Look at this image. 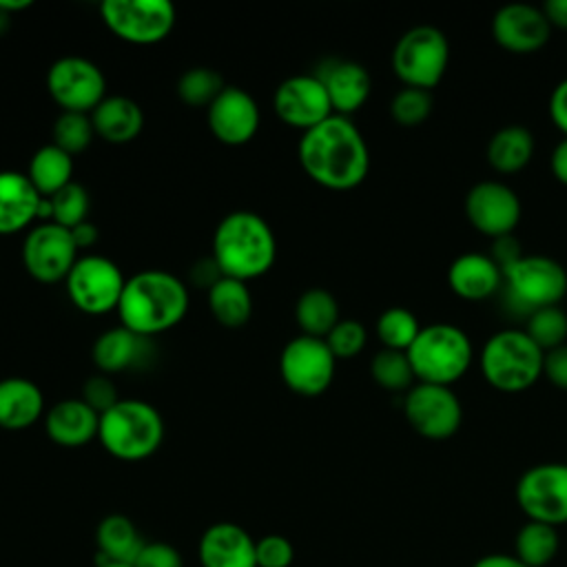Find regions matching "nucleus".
Returning a JSON list of instances; mask_svg holds the SVG:
<instances>
[{"label":"nucleus","instance_id":"1","mask_svg":"<svg viewBox=\"0 0 567 567\" xmlns=\"http://www.w3.org/2000/svg\"><path fill=\"white\" fill-rule=\"evenodd\" d=\"M297 155L303 173L330 190L359 186L370 168V151L361 131L350 117L337 113L301 133Z\"/></svg>","mask_w":567,"mask_h":567},{"label":"nucleus","instance_id":"2","mask_svg":"<svg viewBox=\"0 0 567 567\" xmlns=\"http://www.w3.org/2000/svg\"><path fill=\"white\" fill-rule=\"evenodd\" d=\"M115 312L120 326L151 339L175 328L186 317L188 288L168 270H140L133 277H126Z\"/></svg>","mask_w":567,"mask_h":567},{"label":"nucleus","instance_id":"3","mask_svg":"<svg viewBox=\"0 0 567 567\" xmlns=\"http://www.w3.org/2000/svg\"><path fill=\"white\" fill-rule=\"evenodd\" d=\"M210 257L224 277L250 281L275 266L277 239L259 213L230 210L215 226Z\"/></svg>","mask_w":567,"mask_h":567},{"label":"nucleus","instance_id":"4","mask_svg":"<svg viewBox=\"0 0 567 567\" xmlns=\"http://www.w3.org/2000/svg\"><path fill=\"white\" fill-rule=\"evenodd\" d=\"M97 441L120 461H144L164 441V419L155 405L142 399H120L100 414Z\"/></svg>","mask_w":567,"mask_h":567},{"label":"nucleus","instance_id":"5","mask_svg":"<svg viewBox=\"0 0 567 567\" xmlns=\"http://www.w3.org/2000/svg\"><path fill=\"white\" fill-rule=\"evenodd\" d=\"M419 383L452 385L472 363V341L454 323H430L405 350Z\"/></svg>","mask_w":567,"mask_h":567},{"label":"nucleus","instance_id":"6","mask_svg":"<svg viewBox=\"0 0 567 567\" xmlns=\"http://www.w3.org/2000/svg\"><path fill=\"white\" fill-rule=\"evenodd\" d=\"M545 352L525 330L505 328L483 343L481 372L485 381L501 392H523L543 377Z\"/></svg>","mask_w":567,"mask_h":567},{"label":"nucleus","instance_id":"7","mask_svg":"<svg viewBox=\"0 0 567 567\" xmlns=\"http://www.w3.org/2000/svg\"><path fill=\"white\" fill-rule=\"evenodd\" d=\"M447 60L450 44L445 33L432 24H416L396 40L392 71L403 86L430 91L445 75Z\"/></svg>","mask_w":567,"mask_h":567},{"label":"nucleus","instance_id":"8","mask_svg":"<svg viewBox=\"0 0 567 567\" xmlns=\"http://www.w3.org/2000/svg\"><path fill=\"white\" fill-rule=\"evenodd\" d=\"M124 284L120 266L97 252H82L64 279L69 301L86 315L117 310Z\"/></svg>","mask_w":567,"mask_h":567},{"label":"nucleus","instance_id":"9","mask_svg":"<svg viewBox=\"0 0 567 567\" xmlns=\"http://www.w3.org/2000/svg\"><path fill=\"white\" fill-rule=\"evenodd\" d=\"M100 16L106 29L131 44H155L171 35L177 13L168 0H104Z\"/></svg>","mask_w":567,"mask_h":567},{"label":"nucleus","instance_id":"10","mask_svg":"<svg viewBox=\"0 0 567 567\" xmlns=\"http://www.w3.org/2000/svg\"><path fill=\"white\" fill-rule=\"evenodd\" d=\"M503 284L509 299L532 312L560 303L567 295V270L551 257L523 255L503 270Z\"/></svg>","mask_w":567,"mask_h":567},{"label":"nucleus","instance_id":"11","mask_svg":"<svg viewBox=\"0 0 567 567\" xmlns=\"http://www.w3.org/2000/svg\"><path fill=\"white\" fill-rule=\"evenodd\" d=\"M334 368L337 359L319 337H292L279 354V374L286 388L301 396L323 394L334 379Z\"/></svg>","mask_w":567,"mask_h":567},{"label":"nucleus","instance_id":"12","mask_svg":"<svg viewBox=\"0 0 567 567\" xmlns=\"http://www.w3.org/2000/svg\"><path fill=\"white\" fill-rule=\"evenodd\" d=\"M47 91L60 111L91 113L106 97V78L93 60L62 55L47 71Z\"/></svg>","mask_w":567,"mask_h":567},{"label":"nucleus","instance_id":"13","mask_svg":"<svg viewBox=\"0 0 567 567\" xmlns=\"http://www.w3.org/2000/svg\"><path fill=\"white\" fill-rule=\"evenodd\" d=\"M516 503L529 520L567 523V463H540L525 470L516 483Z\"/></svg>","mask_w":567,"mask_h":567},{"label":"nucleus","instance_id":"14","mask_svg":"<svg viewBox=\"0 0 567 567\" xmlns=\"http://www.w3.org/2000/svg\"><path fill=\"white\" fill-rule=\"evenodd\" d=\"M80 255L71 230L53 221L31 226L22 241V266L40 284L64 281Z\"/></svg>","mask_w":567,"mask_h":567},{"label":"nucleus","instance_id":"15","mask_svg":"<svg viewBox=\"0 0 567 567\" xmlns=\"http://www.w3.org/2000/svg\"><path fill=\"white\" fill-rule=\"evenodd\" d=\"M403 414L414 432L432 441H443L461 427L463 405L450 385L416 381L405 392Z\"/></svg>","mask_w":567,"mask_h":567},{"label":"nucleus","instance_id":"16","mask_svg":"<svg viewBox=\"0 0 567 567\" xmlns=\"http://www.w3.org/2000/svg\"><path fill=\"white\" fill-rule=\"evenodd\" d=\"M272 109L286 126L301 133L334 113L326 86L315 73H297L279 82L272 93Z\"/></svg>","mask_w":567,"mask_h":567},{"label":"nucleus","instance_id":"17","mask_svg":"<svg viewBox=\"0 0 567 567\" xmlns=\"http://www.w3.org/2000/svg\"><path fill=\"white\" fill-rule=\"evenodd\" d=\"M465 215L481 235L496 239L514 233L520 221V199L512 186L483 179L467 190Z\"/></svg>","mask_w":567,"mask_h":567},{"label":"nucleus","instance_id":"18","mask_svg":"<svg viewBox=\"0 0 567 567\" xmlns=\"http://www.w3.org/2000/svg\"><path fill=\"white\" fill-rule=\"evenodd\" d=\"M206 122L217 142L226 146H241L259 131L261 113L246 89L226 84V89L206 109Z\"/></svg>","mask_w":567,"mask_h":567},{"label":"nucleus","instance_id":"19","mask_svg":"<svg viewBox=\"0 0 567 567\" xmlns=\"http://www.w3.org/2000/svg\"><path fill=\"white\" fill-rule=\"evenodd\" d=\"M549 35L551 24L540 7L509 2L492 16V38L509 53H534L547 44Z\"/></svg>","mask_w":567,"mask_h":567},{"label":"nucleus","instance_id":"20","mask_svg":"<svg viewBox=\"0 0 567 567\" xmlns=\"http://www.w3.org/2000/svg\"><path fill=\"white\" fill-rule=\"evenodd\" d=\"M315 75L323 82L326 93L332 104V111L337 115L350 117L370 97L372 78H370L368 69L361 66L359 62L330 58V60L321 62V66L315 71Z\"/></svg>","mask_w":567,"mask_h":567},{"label":"nucleus","instance_id":"21","mask_svg":"<svg viewBox=\"0 0 567 567\" xmlns=\"http://www.w3.org/2000/svg\"><path fill=\"white\" fill-rule=\"evenodd\" d=\"M197 558L202 567H257L255 538L237 523H213L199 538Z\"/></svg>","mask_w":567,"mask_h":567},{"label":"nucleus","instance_id":"22","mask_svg":"<svg viewBox=\"0 0 567 567\" xmlns=\"http://www.w3.org/2000/svg\"><path fill=\"white\" fill-rule=\"evenodd\" d=\"M100 414L93 412L80 396L62 399L44 412L47 436L60 447H82L97 439Z\"/></svg>","mask_w":567,"mask_h":567},{"label":"nucleus","instance_id":"23","mask_svg":"<svg viewBox=\"0 0 567 567\" xmlns=\"http://www.w3.org/2000/svg\"><path fill=\"white\" fill-rule=\"evenodd\" d=\"M42 195L27 173L0 171V235H16L29 228L40 215Z\"/></svg>","mask_w":567,"mask_h":567},{"label":"nucleus","instance_id":"24","mask_svg":"<svg viewBox=\"0 0 567 567\" xmlns=\"http://www.w3.org/2000/svg\"><path fill=\"white\" fill-rule=\"evenodd\" d=\"M447 284L456 297L465 301H483L501 288L503 270L489 255L463 252L450 264Z\"/></svg>","mask_w":567,"mask_h":567},{"label":"nucleus","instance_id":"25","mask_svg":"<svg viewBox=\"0 0 567 567\" xmlns=\"http://www.w3.org/2000/svg\"><path fill=\"white\" fill-rule=\"evenodd\" d=\"M44 416V394L27 377L0 379V430L20 432Z\"/></svg>","mask_w":567,"mask_h":567},{"label":"nucleus","instance_id":"26","mask_svg":"<svg viewBox=\"0 0 567 567\" xmlns=\"http://www.w3.org/2000/svg\"><path fill=\"white\" fill-rule=\"evenodd\" d=\"M89 115L95 135L109 144H128L144 128V111L128 95H106Z\"/></svg>","mask_w":567,"mask_h":567},{"label":"nucleus","instance_id":"27","mask_svg":"<svg viewBox=\"0 0 567 567\" xmlns=\"http://www.w3.org/2000/svg\"><path fill=\"white\" fill-rule=\"evenodd\" d=\"M148 354V339L135 334L124 326H115L97 334L91 348L93 363L104 374H117L137 368Z\"/></svg>","mask_w":567,"mask_h":567},{"label":"nucleus","instance_id":"28","mask_svg":"<svg viewBox=\"0 0 567 567\" xmlns=\"http://www.w3.org/2000/svg\"><path fill=\"white\" fill-rule=\"evenodd\" d=\"M144 543L137 525L124 514H109L97 523L95 545L100 560L133 565Z\"/></svg>","mask_w":567,"mask_h":567},{"label":"nucleus","instance_id":"29","mask_svg":"<svg viewBox=\"0 0 567 567\" xmlns=\"http://www.w3.org/2000/svg\"><path fill=\"white\" fill-rule=\"evenodd\" d=\"M534 155V135L523 124L501 126L487 142V164L496 173H518Z\"/></svg>","mask_w":567,"mask_h":567},{"label":"nucleus","instance_id":"30","mask_svg":"<svg viewBox=\"0 0 567 567\" xmlns=\"http://www.w3.org/2000/svg\"><path fill=\"white\" fill-rule=\"evenodd\" d=\"M208 310L224 328H241L252 315V295L246 281L221 277L208 288Z\"/></svg>","mask_w":567,"mask_h":567},{"label":"nucleus","instance_id":"31","mask_svg":"<svg viewBox=\"0 0 567 567\" xmlns=\"http://www.w3.org/2000/svg\"><path fill=\"white\" fill-rule=\"evenodd\" d=\"M27 177L42 197H49L73 182V155L49 142L31 155Z\"/></svg>","mask_w":567,"mask_h":567},{"label":"nucleus","instance_id":"32","mask_svg":"<svg viewBox=\"0 0 567 567\" xmlns=\"http://www.w3.org/2000/svg\"><path fill=\"white\" fill-rule=\"evenodd\" d=\"M295 319L301 334L326 339L328 332L339 323V303L326 288H308L295 303Z\"/></svg>","mask_w":567,"mask_h":567},{"label":"nucleus","instance_id":"33","mask_svg":"<svg viewBox=\"0 0 567 567\" xmlns=\"http://www.w3.org/2000/svg\"><path fill=\"white\" fill-rule=\"evenodd\" d=\"M89 210H91L89 190L80 182L73 179L71 184H66L58 193H53L49 197H42L38 219L53 221V224L64 226V228L71 230L73 226L89 219Z\"/></svg>","mask_w":567,"mask_h":567},{"label":"nucleus","instance_id":"34","mask_svg":"<svg viewBox=\"0 0 567 567\" xmlns=\"http://www.w3.org/2000/svg\"><path fill=\"white\" fill-rule=\"evenodd\" d=\"M558 551L556 527L527 520L514 538V556L527 567H545Z\"/></svg>","mask_w":567,"mask_h":567},{"label":"nucleus","instance_id":"35","mask_svg":"<svg viewBox=\"0 0 567 567\" xmlns=\"http://www.w3.org/2000/svg\"><path fill=\"white\" fill-rule=\"evenodd\" d=\"M224 89L226 82L221 73L210 66H190L177 80L179 100L195 109H208Z\"/></svg>","mask_w":567,"mask_h":567},{"label":"nucleus","instance_id":"36","mask_svg":"<svg viewBox=\"0 0 567 567\" xmlns=\"http://www.w3.org/2000/svg\"><path fill=\"white\" fill-rule=\"evenodd\" d=\"M523 330L543 352H549L567 343V312L560 306L536 308L527 315Z\"/></svg>","mask_w":567,"mask_h":567},{"label":"nucleus","instance_id":"37","mask_svg":"<svg viewBox=\"0 0 567 567\" xmlns=\"http://www.w3.org/2000/svg\"><path fill=\"white\" fill-rule=\"evenodd\" d=\"M370 374L383 390L408 392L414 385V372L408 361V354L401 350L381 348L370 361Z\"/></svg>","mask_w":567,"mask_h":567},{"label":"nucleus","instance_id":"38","mask_svg":"<svg viewBox=\"0 0 567 567\" xmlns=\"http://www.w3.org/2000/svg\"><path fill=\"white\" fill-rule=\"evenodd\" d=\"M419 330H421V326H419L414 312H410L408 308H401V306L385 308L377 319V337L383 343V348H390V350L405 352L412 346V341L416 339Z\"/></svg>","mask_w":567,"mask_h":567},{"label":"nucleus","instance_id":"39","mask_svg":"<svg viewBox=\"0 0 567 567\" xmlns=\"http://www.w3.org/2000/svg\"><path fill=\"white\" fill-rule=\"evenodd\" d=\"M51 137H53V144L60 146L62 151H66L69 155L84 153L91 146L93 137H95L91 115L89 113L60 111V115L53 122Z\"/></svg>","mask_w":567,"mask_h":567},{"label":"nucleus","instance_id":"40","mask_svg":"<svg viewBox=\"0 0 567 567\" xmlns=\"http://www.w3.org/2000/svg\"><path fill=\"white\" fill-rule=\"evenodd\" d=\"M432 113V95L430 91L403 86L390 100V115L399 126H419Z\"/></svg>","mask_w":567,"mask_h":567},{"label":"nucleus","instance_id":"41","mask_svg":"<svg viewBox=\"0 0 567 567\" xmlns=\"http://www.w3.org/2000/svg\"><path fill=\"white\" fill-rule=\"evenodd\" d=\"M368 341V332L357 319H339V323L328 332L326 343L334 359H352L357 357Z\"/></svg>","mask_w":567,"mask_h":567},{"label":"nucleus","instance_id":"42","mask_svg":"<svg viewBox=\"0 0 567 567\" xmlns=\"http://www.w3.org/2000/svg\"><path fill=\"white\" fill-rule=\"evenodd\" d=\"M257 567H290L295 560L292 543L281 534H266L255 540Z\"/></svg>","mask_w":567,"mask_h":567},{"label":"nucleus","instance_id":"43","mask_svg":"<svg viewBox=\"0 0 567 567\" xmlns=\"http://www.w3.org/2000/svg\"><path fill=\"white\" fill-rule=\"evenodd\" d=\"M93 412L97 414H104L106 410H111L117 401H120V394H117V385L115 381L104 374V372H97L93 377H89L82 385V396H80Z\"/></svg>","mask_w":567,"mask_h":567},{"label":"nucleus","instance_id":"44","mask_svg":"<svg viewBox=\"0 0 567 567\" xmlns=\"http://www.w3.org/2000/svg\"><path fill=\"white\" fill-rule=\"evenodd\" d=\"M133 567H184V560L173 545L164 540H151L144 543Z\"/></svg>","mask_w":567,"mask_h":567},{"label":"nucleus","instance_id":"45","mask_svg":"<svg viewBox=\"0 0 567 567\" xmlns=\"http://www.w3.org/2000/svg\"><path fill=\"white\" fill-rule=\"evenodd\" d=\"M543 377L558 390H567V343L545 352Z\"/></svg>","mask_w":567,"mask_h":567},{"label":"nucleus","instance_id":"46","mask_svg":"<svg viewBox=\"0 0 567 567\" xmlns=\"http://www.w3.org/2000/svg\"><path fill=\"white\" fill-rule=\"evenodd\" d=\"M549 117L556 128L567 137V78L560 80L549 95Z\"/></svg>","mask_w":567,"mask_h":567},{"label":"nucleus","instance_id":"47","mask_svg":"<svg viewBox=\"0 0 567 567\" xmlns=\"http://www.w3.org/2000/svg\"><path fill=\"white\" fill-rule=\"evenodd\" d=\"M501 270H505L509 264H514L516 259H520V244L514 235H503V237H496L494 239V246H492V255H489Z\"/></svg>","mask_w":567,"mask_h":567},{"label":"nucleus","instance_id":"48","mask_svg":"<svg viewBox=\"0 0 567 567\" xmlns=\"http://www.w3.org/2000/svg\"><path fill=\"white\" fill-rule=\"evenodd\" d=\"M224 275H221V270H219V266L215 264V259L213 257H206V259H199V261H195L193 264V268H190V281L195 284V286H199V288H210L215 281H219Z\"/></svg>","mask_w":567,"mask_h":567},{"label":"nucleus","instance_id":"49","mask_svg":"<svg viewBox=\"0 0 567 567\" xmlns=\"http://www.w3.org/2000/svg\"><path fill=\"white\" fill-rule=\"evenodd\" d=\"M71 237H73L78 250L82 252V250H89V248H93L97 244L100 230H97V226L91 219H86V221H82V224L71 228Z\"/></svg>","mask_w":567,"mask_h":567},{"label":"nucleus","instance_id":"50","mask_svg":"<svg viewBox=\"0 0 567 567\" xmlns=\"http://www.w3.org/2000/svg\"><path fill=\"white\" fill-rule=\"evenodd\" d=\"M549 168L554 173V177L567 186V137H563L554 151H551V157H549Z\"/></svg>","mask_w":567,"mask_h":567},{"label":"nucleus","instance_id":"51","mask_svg":"<svg viewBox=\"0 0 567 567\" xmlns=\"http://www.w3.org/2000/svg\"><path fill=\"white\" fill-rule=\"evenodd\" d=\"M540 9L551 27L567 29V0H547Z\"/></svg>","mask_w":567,"mask_h":567},{"label":"nucleus","instance_id":"52","mask_svg":"<svg viewBox=\"0 0 567 567\" xmlns=\"http://www.w3.org/2000/svg\"><path fill=\"white\" fill-rule=\"evenodd\" d=\"M472 567H527L512 554H487L478 558Z\"/></svg>","mask_w":567,"mask_h":567},{"label":"nucleus","instance_id":"53","mask_svg":"<svg viewBox=\"0 0 567 567\" xmlns=\"http://www.w3.org/2000/svg\"><path fill=\"white\" fill-rule=\"evenodd\" d=\"M29 4H31L29 0H0V11L7 13V16H11L13 11H22V9H27Z\"/></svg>","mask_w":567,"mask_h":567},{"label":"nucleus","instance_id":"54","mask_svg":"<svg viewBox=\"0 0 567 567\" xmlns=\"http://www.w3.org/2000/svg\"><path fill=\"white\" fill-rule=\"evenodd\" d=\"M95 567H133V565H126V563H111V560H97Z\"/></svg>","mask_w":567,"mask_h":567}]
</instances>
